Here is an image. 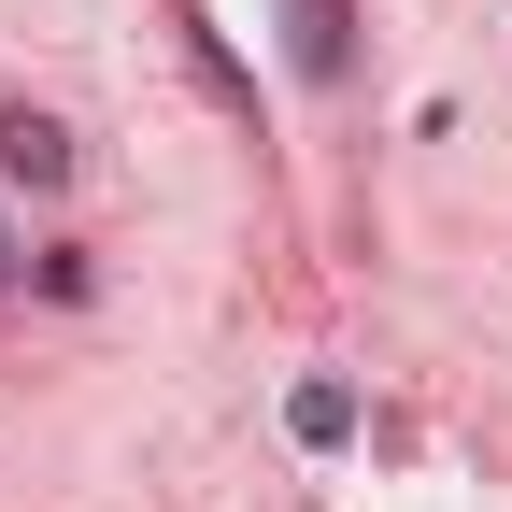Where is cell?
Here are the masks:
<instances>
[{
  "mask_svg": "<svg viewBox=\"0 0 512 512\" xmlns=\"http://www.w3.org/2000/svg\"><path fill=\"white\" fill-rule=\"evenodd\" d=\"M285 57H299L313 86H342L356 72V15H342V0H285Z\"/></svg>",
  "mask_w": 512,
  "mask_h": 512,
  "instance_id": "6da1fadb",
  "label": "cell"
},
{
  "mask_svg": "<svg viewBox=\"0 0 512 512\" xmlns=\"http://www.w3.org/2000/svg\"><path fill=\"white\" fill-rule=\"evenodd\" d=\"M0 171L57 185V171H72V128H57V114H15V100H0Z\"/></svg>",
  "mask_w": 512,
  "mask_h": 512,
  "instance_id": "7a4b0ae2",
  "label": "cell"
},
{
  "mask_svg": "<svg viewBox=\"0 0 512 512\" xmlns=\"http://www.w3.org/2000/svg\"><path fill=\"white\" fill-rule=\"evenodd\" d=\"M285 427L313 441V456H328V441H356V384H299V399H285Z\"/></svg>",
  "mask_w": 512,
  "mask_h": 512,
  "instance_id": "3957f363",
  "label": "cell"
},
{
  "mask_svg": "<svg viewBox=\"0 0 512 512\" xmlns=\"http://www.w3.org/2000/svg\"><path fill=\"white\" fill-rule=\"evenodd\" d=\"M0 271H15V242H0Z\"/></svg>",
  "mask_w": 512,
  "mask_h": 512,
  "instance_id": "277c9868",
  "label": "cell"
}]
</instances>
